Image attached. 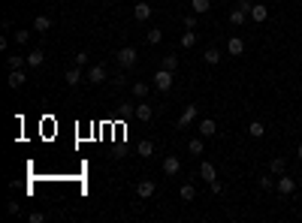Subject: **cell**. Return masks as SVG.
Listing matches in <instances>:
<instances>
[{"label": "cell", "instance_id": "obj_1", "mask_svg": "<svg viewBox=\"0 0 302 223\" xmlns=\"http://www.w3.org/2000/svg\"><path fill=\"white\" fill-rule=\"evenodd\" d=\"M136 60H139V52H136L133 46H124V49H118V52H115V63H118V66H124V69L136 66Z\"/></svg>", "mask_w": 302, "mask_h": 223}, {"label": "cell", "instance_id": "obj_2", "mask_svg": "<svg viewBox=\"0 0 302 223\" xmlns=\"http://www.w3.org/2000/svg\"><path fill=\"white\" fill-rule=\"evenodd\" d=\"M151 82H154V88H157L160 94L172 91V82H175V79H172V69H163V66H160V69L154 72V79H151Z\"/></svg>", "mask_w": 302, "mask_h": 223}, {"label": "cell", "instance_id": "obj_3", "mask_svg": "<svg viewBox=\"0 0 302 223\" xmlns=\"http://www.w3.org/2000/svg\"><path fill=\"white\" fill-rule=\"evenodd\" d=\"M275 190H278L281 196H290V193L299 190V181H296V178H287V172H284V175H278V181H275Z\"/></svg>", "mask_w": 302, "mask_h": 223}, {"label": "cell", "instance_id": "obj_4", "mask_svg": "<svg viewBox=\"0 0 302 223\" xmlns=\"http://www.w3.org/2000/svg\"><path fill=\"white\" fill-rule=\"evenodd\" d=\"M248 18L257 21V24H263V21L269 18V6L263 3V0H257V3H251V9H248Z\"/></svg>", "mask_w": 302, "mask_h": 223}, {"label": "cell", "instance_id": "obj_5", "mask_svg": "<svg viewBox=\"0 0 302 223\" xmlns=\"http://www.w3.org/2000/svg\"><path fill=\"white\" fill-rule=\"evenodd\" d=\"M85 82H91V85H103V82H106V66H103V63H94V66L88 69Z\"/></svg>", "mask_w": 302, "mask_h": 223}, {"label": "cell", "instance_id": "obj_6", "mask_svg": "<svg viewBox=\"0 0 302 223\" xmlns=\"http://www.w3.org/2000/svg\"><path fill=\"white\" fill-rule=\"evenodd\" d=\"M197 115H200V109H197V106H187L181 115H178V127H191V124H197Z\"/></svg>", "mask_w": 302, "mask_h": 223}, {"label": "cell", "instance_id": "obj_7", "mask_svg": "<svg viewBox=\"0 0 302 223\" xmlns=\"http://www.w3.org/2000/svg\"><path fill=\"white\" fill-rule=\"evenodd\" d=\"M226 52H230V57H242V55H245V40H242V36H230Z\"/></svg>", "mask_w": 302, "mask_h": 223}, {"label": "cell", "instance_id": "obj_8", "mask_svg": "<svg viewBox=\"0 0 302 223\" xmlns=\"http://www.w3.org/2000/svg\"><path fill=\"white\" fill-rule=\"evenodd\" d=\"M197 133H200L203 139H212V136H218V124H215L212 118H206V121L197 124Z\"/></svg>", "mask_w": 302, "mask_h": 223}, {"label": "cell", "instance_id": "obj_9", "mask_svg": "<svg viewBox=\"0 0 302 223\" xmlns=\"http://www.w3.org/2000/svg\"><path fill=\"white\" fill-rule=\"evenodd\" d=\"M178 172H181V160H178L175 154L163 157V175H169V178H172V175H178Z\"/></svg>", "mask_w": 302, "mask_h": 223}, {"label": "cell", "instance_id": "obj_10", "mask_svg": "<svg viewBox=\"0 0 302 223\" xmlns=\"http://www.w3.org/2000/svg\"><path fill=\"white\" fill-rule=\"evenodd\" d=\"M133 115H136V121H142V124H148L151 118H154V109H151L148 103H139V106L133 109Z\"/></svg>", "mask_w": 302, "mask_h": 223}, {"label": "cell", "instance_id": "obj_11", "mask_svg": "<svg viewBox=\"0 0 302 223\" xmlns=\"http://www.w3.org/2000/svg\"><path fill=\"white\" fill-rule=\"evenodd\" d=\"M64 79H67V85H79V82H82V66H76V63L67 66V69H64Z\"/></svg>", "mask_w": 302, "mask_h": 223}, {"label": "cell", "instance_id": "obj_12", "mask_svg": "<svg viewBox=\"0 0 302 223\" xmlns=\"http://www.w3.org/2000/svg\"><path fill=\"white\" fill-rule=\"evenodd\" d=\"M200 175H203V181H206V184H212V181L218 178V169H215V163L203 160V163H200Z\"/></svg>", "mask_w": 302, "mask_h": 223}, {"label": "cell", "instance_id": "obj_13", "mask_svg": "<svg viewBox=\"0 0 302 223\" xmlns=\"http://www.w3.org/2000/svg\"><path fill=\"white\" fill-rule=\"evenodd\" d=\"M136 196L139 199H151L154 196V181H139L136 184Z\"/></svg>", "mask_w": 302, "mask_h": 223}, {"label": "cell", "instance_id": "obj_14", "mask_svg": "<svg viewBox=\"0 0 302 223\" xmlns=\"http://www.w3.org/2000/svg\"><path fill=\"white\" fill-rule=\"evenodd\" d=\"M6 82H9V88H12V91H18V88H21V85L27 82L24 69H9V79H6Z\"/></svg>", "mask_w": 302, "mask_h": 223}, {"label": "cell", "instance_id": "obj_15", "mask_svg": "<svg viewBox=\"0 0 302 223\" xmlns=\"http://www.w3.org/2000/svg\"><path fill=\"white\" fill-rule=\"evenodd\" d=\"M133 18H136V21H148V18H151V6L145 3V0H139V3L133 6Z\"/></svg>", "mask_w": 302, "mask_h": 223}, {"label": "cell", "instance_id": "obj_16", "mask_svg": "<svg viewBox=\"0 0 302 223\" xmlns=\"http://www.w3.org/2000/svg\"><path fill=\"white\" fill-rule=\"evenodd\" d=\"M52 30V18L49 15H36L33 18V33H49Z\"/></svg>", "mask_w": 302, "mask_h": 223}, {"label": "cell", "instance_id": "obj_17", "mask_svg": "<svg viewBox=\"0 0 302 223\" xmlns=\"http://www.w3.org/2000/svg\"><path fill=\"white\" fill-rule=\"evenodd\" d=\"M46 63V55H43V49H33L30 55H27V66H33V69H40Z\"/></svg>", "mask_w": 302, "mask_h": 223}, {"label": "cell", "instance_id": "obj_18", "mask_svg": "<svg viewBox=\"0 0 302 223\" xmlns=\"http://www.w3.org/2000/svg\"><path fill=\"white\" fill-rule=\"evenodd\" d=\"M269 172H272L275 178L284 175V172H287V160H284V157H272V160H269Z\"/></svg>", "mask_w": 302, "mask_h": 223}, {"label": "cell", "instance_id": "obj_19", "mask_svg": "<svg viewBox=\"0 0 302 223\" xmlns=\"http://www.w3.org/2000/svg\"><path fill=\"white\" fill-rule=\"evenodd\" d=\"M248 21V12L242 9V6H236V9H230V24H236V27H242Z\"/></svg>", "mask_w": 302, "mask_h": 223}, {"label": "cell", "instance_id": "obj_20", "mask_svg": "<svg viewBox=\"0 0 302 223\" xmlns=\"http://www.w3.org/2000/svg\"><path fill=\"white\" fill-rule=\"evenodd\" d=\"M136 151H139V157H151V154H154V142H151V139H142V142L136 145Z\"/></svg>", "mask_w": 302, "mask_h": 223}, {"label": "cell", "instance_id": "obj_21", "mask_svg": "<svg viewBox=\"0 0 302 223\" xmlns=\"http://www.w3.org/2000/svg\"><path fill=\"white\" fill-rule=\"evenodd\" d=\"M248 136H251V139H263V136H266V127H263L260 121H251V124H248Z\"/></svg>", "mask_w": 302, "mask_h": 223}, {"label": "cell", "instance_id": "obj_22", "mask_svg": "<svg viewBox=\"0 0 302 223\" xmlns=\"http://www.w3.org/2000/svg\"><path fill=\"white\" fill-rule=\"evenodd\" d=\"M203 60H206L209 66H218V63H221V52H218V49H206V52H203Z\"/></svg>", "mask_w": 302, "mask_h": 223}, {"label": "cell", "instance_id": "obj_23", "mask_svg": "<svg viewBox=\"0 0 302 223\" xmlns=\"http://www.w3.org/2000/svg\"><path fill=\"white\" fill-rule=\"evenodd\" d=\"M178 43H181V49H194V46H197V33H194V30H184Z\"/></svg>", "mask_w": 302, "mask_h": 223}, {"label": "cell", "instance_id": "obj_24", "mask_svg": "<svg viewBox=\"0 0 302 223\" xmlns=\"http://www.w3.org/2000/svg\"><path fill=\"white\" fill-rule=\"evenodd\" d=\"M191 9H194L197 15H203V12L212 9V0H191Z\"/></svg>", "mask_w": 302, "mask_h": 223}, {"label": "cell", "instance_id": "obj_25", "mask_svg": "<svg viewBox=\"0 0 302 223\" xmlns=\"http://www.w3.org/2000/svg\"><path fill=\"white\" fill-rule=\"evenodd\" d=\"M178 196H181L184 202H191V199L197 196V190H194V184H181V187H178Z\"/></svg>", "mask_w": 302, "mask_h": 223}, {"label": "cell", "instance_id": "obj_26", "mask_svg": "<svg viewBox=\"0 0 302 223\" xmlns=\"http://www.w3.org/2000/svg\"><path fill=\"white\" fill-rule=\"evenodd\" d=\"M187 151H191L194 157H197V154H203V136H197V139H187Z\"/></svg>", "mask_w": 302, "mask_h": 223}, {"label": "cell", "instance_id": "obj_27", "mask_svg": "<svg viewBox=\"0 0 302 223\" xmlns=\"http://www.w3.org/2000/svg\"><path fill=\"white\" fill-rule=\"evenodd\" d=\"M145 40H148V43H151V46H157V43H160V40H163V30H160V27H151V30H148V33H145Z\"/></svg>", "mask_w": 302, "mask_h": 223}, {"label": "cell", "instance_id": "obj_28", "mask_svg": "<svg viewBox=\"0 0 302 223\" xmlns=\"http://www.w3.org/2000/svg\"><path fill=\"white\" fill-rule=\"evenodd\" d=\"M24 63H27V55H24V57H21V55H12V57H6V66H9V69H21Z\"/></svg>", "mask_w": 302, "mask_h": 223}, {"label": "cell", "instance_id": "obj_29", "mask_svg": "<svg viewBox=\"0 0 302 223\" xmlns=\"http://www.w3.org/2000/svg\"><path fill=\"white\" fill-rule=\"evenodd\" d=\"M163 69H172V72H175V69H178V55H166V57H163Z\"/></svg>", "mask_w": 302, "mask_h": 223}, {"label": "cell", "instance_id": "obj_30", "mask_svg": "<svg viewBox=\"0 0 302 223\" xmlns=\"http://www.w3.org/2000/svg\"><path fill=\"white\" fill-rule=\"evenodd\" d=\"M133 97L145 100V97H148V85H145V82H136V85H133Z\"/></svg>", "mask_w": 302, "mask_h": 223}, {"label": "cell", "instance_id": "obj_31", "mask_svg": "<svg viewBox=\"0 0 302 223\" xmlns=\"http://www.w3.org/2000/svg\"><path fill=\"white\" fill-rule=\"evenodd\" d=\"M12 40H15L18 46H24V43L30 40V30H15V33H12Z\"/></svg>", "mask_w": 302, "mask_h": 223}, {"label": "cell", "instance_id": "obj_32", "mask_svg": "<svg viewBox=\"0 0 302 223\" xmlns=\"http://www.w3.org/2000/svg\"><path fill=\"white\" fill-rule=\"evenodd\" d=\"M88 60H91V57H88V52H76V57H73V63H76V66H88Z\"/></svg>", "mask_w": 302, "mask_h": 223}, {"label": "cell", "instance_id": "obj_33", "mask_svg": "<svg viewBox=\"0 0 302 223\" xmlns=\"http://www.w3.org/2000/svg\"><path fill=\"white\" fill-rule=\"evenodd\" d=\"M260 187H263V190H272V187H275V178H272V175H260Z\"/></svg>", "mask_w": 302, "mask_h": 223}, {"label": "cell", "instance_id": "obj_34", "mask_svg": "<svg viewBox=\"0 0 302 223\" xmlns=\"http://www.w3.org/2000/svg\"><path fill=\"white\" fill-rule=\"evenodd\" d=\"M200 21H197V12H191V15H184V30H194Z\"/></svg>", "mask_w": 302, "mask_h": 223}, {"label": "cell", "instance_id": "obj_35", "mask_svg": "<svg viewBox=\"0 0 302 223\" xmlns=\"http://www.w3.org/2000/svg\"><path fill=\"white\" fill-rule=\"evenodd\" d=\"M112 85H115V88H124V85H127V72H115V79H112Z\"/></svg>", "mask_w": 302, "mask_h": 223}, {"label": "cell", "instance_id": "obj_36", "mask_svg": "<svg viewBox=\"0 0 302 223\" xmlns=\"http://www.w3.org/2000/svg\"><path fill=\"white\" fill-rule=\"evenodd\" d=\"M209 187H212V193H224V184H221V181H218V178H215V181H212V184H209Z\"/></svg>", "mask_w": 302, "mask_h": 223}, {"label": "cell", "instance_id": "obj_37", "mask_svg": "<svg viewBox=\"0 0 302 223\" xmlns=\"http://www.w3.org/2000/svg\"><path fill=\"white\" fill-rule=\"evenodd\" d=\"M6 211H9V214H18L21 208H18V202H9V205H6Z\"/></svg>", "mask_w": 302, "mask_h": 223}, {"label": "cell", "instance_id": "obj_38", "mask_svg": "<svg viewBox=\"0 0 302 223\" xmlns=\"http://www.w3.org/2000/svg\"><path fill=\"white\" fill-rule=\"evenodd\" d=\"M296 157H299V160H302V145H299V151H296Z\"/></svg>", "mask_w": 302, "mask_h": 223}, {"label": "cell", "instance_id": "obj_39", "mask_svg": "<svg viewBox=\"0 0 302 223\" xmlns=\"http://www.w3.org/2000/svg\"><path fill=\"white\" fill-rule=\"evenodd\" d=\"M299 190H302V178H299Z\"/></svg>", "mask_w": 302, "mask_h": 223}, {"label": "cell", "instance_id": "obj_40", "mask_svg": "<svg viewBox=\"0 0 302 223\" xmlns=\"http://www.w3.org/2000/svg\"><path fill=\"white\" fill-rule=\"evenodd\" d=\"M254 3H257V0H254Z\"/></svg>", "mask_w": 302, "mask_h": 223}]
</instances>
